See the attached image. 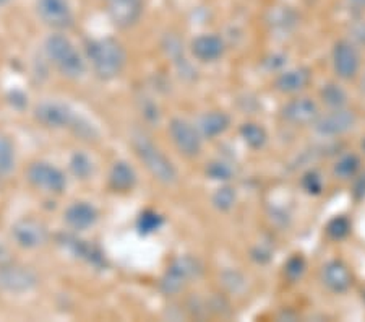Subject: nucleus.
Listing matches in <instances>:
<instances>
[{"label": "nucleus", "mask_w": 365, "mask_h": 322, "mask_svg": "<svg viewBox=\"0 0 365 322\" xmlns=\"http://www.w3.org/2000/svg\"><path fill=\"white\" fill-rule=\"evenodd\" d=\"M10 261H11V257H10L9 249L5 248V246L0 244V266H4V263H7Z\"/></svg>", "instance_id": "c9c22d12"}, {"label": "nucleus", "mask_w": 365, "mask_h": 322, "mask_svg": "<svg viewBox=\"0 0 365 322\" xmlns=\"http://www.w3.org/2000/svg\"><path fill=\"white\" fill-rule=\"evenodd\" d=\"M282 119L294 126L314 124L319 119L320 111L314 99L310 98H296L282 108Z\"/></svg>", "instance_id": "dca6fc26"}, {"label": "nucleus", "mask_w": 365, "mask_h": 322, "mask_svg": "<svg viewBox=\"0 0 365 322\" xmlns=\"http://www.w3.org/2000/svg\"><path fill=\"white\" fill-rule=\"evenodd\" d=\"M305 272V261L302 259V257H292V259L287 261L286 263V277L291 280V282H297V280L302 277Z\"/></svg>", "instance_id": "2f4dec72"}, {"label": "nucleus", "mask_w": 365, "mask_h": 322, "mask_svg": "<svg viewBox=\"0 0 365 322\" xmlns=\"http://www.w3.org/2000/svg\"><path fill=\"white\" fill-rule=\"evenodd\" d=\"M361 91L365 95V72L362 75V80H361Z\"/></svg>", "instance_id": "4c0bfd02"}, {"label": "nucleus", "mask_w": 365, "mask_h": 322, "mask_svg": "<svg viewBox=\"0 0 365 322\" xmlns=\"http://www.w3.org/2000/svg\"><path fill=\"white\" fill-rule=\"evenodd\" d=\"M310 81V70L309 69H292V70H286L282 72L278 79H276V88L281 93H299L300 90H304L305 86L309 85Z\"/></svg>", "instance_id": "412c9836"}, {"label": "nucleus", "mask_w": 365, "mask_h": 322, "mask_svg": "<svg viewBox=\"0 0 365 322\" xmlns=\"http://www.w3.org/2000/svg\"><path fill=\"white\" fill-rule=\"evenodd\" d=\"M11 0H0V7H5V5H9Z\"/></svg>", "instance_id": "58836bf2"}, {"label": "nucleus", "mask_w": 365, "mask_h": 322, "mask_svg": "<svg viewBox=\"0 0 365 322\" xmlns=\"http://www.w3.org/2000/svg\"><path fill=\"white\" fill-rule=\"evenodd\" d=\"M322 282L328 290L334 293H344L351 288L352 275L343 262L331 261L328 262L322 271Z\"/></svg>", "instance_id": "f3484780"}, {"label": "nucleus", "mask_w": 365, "mask_h": 322, "mask_svg": "<svg viewBox=\"0 0 365 322\" xmlns=\"http://www.w3.org/2000/svg\"><path fill=\"white\" fill-rule=\"evenodd\" d=\"M16 168V146L7 134L0 132V181L9 179Z\"/></svg>", "instance_id": "4be33fe9"}, {"label": "nucleus", "mask_w": 365, "mask_h": 322, "mask_svg": "<svg viewBox=\"0 0 365 322\" xmlns=\"http://www.w3.org/2000/svg\"><path fill=\"white\" fill-rule=\"evenodd\" d=\"M99 213L93 203L85 201H76L70 203L63 212V223L68 226L70 231L81 233L96 225Z\"/></svg>", "instance_id": "2eb2a0df"}, {"label": "nucleus", "mask_w": 365, "mask_h": 322, "mask_svg": "<svg viewBox=\"0 0 365 322\" xmlns=\"http://www.w3.org/2000/svg\"><path fill=\"white\" fill-rule=\"evenodd\" d=\"M68 168H70V173L80 181L90 179L94 173V163L90 158V155H86L85 151H75V154L70 156Z\"/></svg>", "instance_id": "5701e85b"}, {"label": "nucleus", "mask_w": 365, "mask_h": 322, "mask_svg": "<svg viewBox=\"0 0 365 322\" xmlns=\"http://www.w3.org/2000/svg\"><path fill=\"white\" fill-rule=\"evenodd\" d=\"M235 198H237V194H235V191L232 189V187L222 186L215 192L213 205L217 210H221V212H229V210L234 207Z\"/></svg>", "instance_id": "c85d7f7f"}, {"label": "nucleus", "mask_w": 365, "mask_h": 322, "mask_svg": "<svg viewBox=\"0 0 365 322\" xmlns=\"http://www.w3.org/2000/svg\"><path fill=\"white\" fill-rule=\"evenodd\" d=\"M333 69L339 79L351 80L357 77L361 70V56L351 41L343 39L334 44L333 49Z\"/></svg>", "instance_id": "ddd939ff"}, {"label": "nucleus", "mask_w": 365, "mask_h": 322, "mask_svg": "<svg viewBox=\"0 0 365 322\" xmlns=\"http://www.w3.org/2000/svg\"><path fill=\"white\" fill-rule=\"evenodd\" d=\"M33 117L41 127L49 131H70L83 140H94L98 137L96 129L90 122L62 101H41L33 109Z\"/></svg>", "instance_id": "f257e3e1"}, {"label": "nucleus", "mask_w": 365, "mask_h": 322, "mask_svg": "<svg viewBox=\"0 0 365 322\" xmlns=\"http://www.w3.org/2000/svg\"><path fill=\"white\" fill-rule=\"evenodd\" d=\"M108 183L114 192L125 194V192H130L135 184H137V173H135V169L127 161H115L109 169Z\"/></svg>", "instance_id": "6ab92c4d"}, {"label": "nucleus", "mask_w": 365, "mask_h": 322, "mask_svg": "<svg viewBox=\"0 0 365 322\" xmlns=\"http://www.w3.org/2000/svg\"><path fill=\"white\" fill-rule=\"evenodd\" d=\"M362 149H364V151H365V139H364V142H362Z\"/></svg>", "instance_id": "ea45409f"}, {"label": "nucleus", "mask_w": 365, "mask_h": 322, "mask_svg": "<svg viewBox=\"0 0 365 322\" xmlns=\"http://www.w3.org/2000/svg\"><path fill=\"white\" fill-rule=\"evenodd\" d=\"M138 108H140V114H141V117H143V121L146 122V124L156 126L158 122H160V119H161L160 108H158V104L153 101L151 98H148V96L138 98Z\"/></svg>", "instance_id": "cd10ccee"}, {"label": "nucleus", "mask_w": 365, "mask_h": 322, "mask_svg": "<svg viewBox=\"0 0 365 322\" xmlns=\"http://www.w3.org/2000/svg\"><path fill=\"white\" fill-rule=\"evenodd\" d=\"M351 221L346 216H336L327 225V234L334 241H339V239L347 238V234L351 233Z\"/></svg>", "instance_id": "c756f323"}, {"label": "nucleus", "mask_w": 365, "mask_h": 322, "mask_svg": "<svg viewBox=\"0 0 365 322\" xmlns=\"http://www.w3.org/2000/svg\"><path fill=\"white\" fill-rule=\"evenodd\" d=\"M44 54L63 79L78 80L86 74V57L63 31H54L46 38Z\"/></svg>", "instance_id": "7ed1b4c3"}, {"label": "nucleus", "mask_w": 365, "mask_h": 322, "mask_svg": "<svg viewBox=\"0 0 365 322\" xmlns=\"http://www.w3.org/2000/svg\"><path fill=\"white\" fill-rule=\"evenodd\" d=\"M302 187L309 192V194H314V196L320 194V192L323 191L322 176L319 173H315V171L305 173L304 178H302Z\"/></svg>", "instance_id": "473e14b6"}, {"label": "nucleus", "mask_w": 365, "mask_h": 322, "mask_svg": "<svg viewBox=\"0 0 365 322\" xmlns=\"http://www.w3.org/2000/svg\"><path fill=\"white\" fill-rule=\"evenodd\" d=\"M10 238L20 249L36 251L49 243L51 233L44 221L34 218V216H21L11 225Z\"/></svg>", "instance_id": "0eeeda50"}, {"label": "nucleus", "mask_w": 365, "mask_h": 322, "mask_svg": "<svg viewBox=\"0 0 365 322\" xmlns=\"http://www.w3.org/2000/svg\"><path fill=\"white\" fill-rule=\"evenodd\" d=\"M346 4L349 5L352 10H357V11L365 10V0H346Z\"/></svg>", "instance_id": "f704fd0d"}, {"label": "nucleus", "mask_w": 365, "mask_h": 322, "mask_svg": "<svg viewBox=\"0 0 365 322\" xmlns=\"http://www.w3.org/2000/svg\"><path fill=\"white\" fill-rule=\"evenodd\" d=\"M169 136L175 149L179 150L180 155L187 158H193L200 155L202 151V136H200L198 129L190 124L187 119L182 117H173L169 121Z\"/></svg>", "instance_id": "9d476101"}, {"label": "nucleus", "mask_w": 365, "mask_h": 322, "mask_svg": "<svg viewBox=\"0 0 365 322\" xmlns=\"http://www.w3.org/2000/svg\"><path fill=\"white\" fill-rule=\"evenodd\" d=\"M356 192H359L361 197L365 196V174L361 176V179H359V186L356 187Z\"/></svg>", "instance_id": "e433bc0d"}, {"label": "nucleus", "mask_w": 365, "mask_h": 322, "mask_svg": "<svg viewBox=\"0 0 365 322\" xmlns=\"http://www.w3.org/2000/svg\"><path fill=\"white\" fill-rule=\"evenodd\" d=\"M320 98L329 109H341L346 108L347 104V93L344 91L343 86L336 84H328L323 86L320 91Z\"/></svg>", "instance_id": "393cba45"}, {"label": "nucleus", "mask_w": 365, "mask_h": 322, "mask_svg": "<svg viewBox=\"0 0 365 322\" xmlns=\"http://www.w3.org/2000/svg\"><path fill=\"white\" fill-rule=\"evenodd\" d=\"M143 0H106V14L113 25L127 29L137 25L143 15Z\"/></svg>", "instance_id": "9b49d317"}, {"label": "nucleus", "mask_w": 365, "mask_h": 322, "mask_svg": "<svg viewBox=\"0 0 365 322\" xmlns=\"http://www.w3.org/2000/svg\"><path fill=\"white\" fill-rule=\"evenodd\" d=\"M26 183L34 191L46 196H62L67 191L68 179L61 168L49 161H31L25 171Z\"/></svg>", "instance_id": "39448f33"}, {"label": "nucleus", "mask_w": 365, "mask_h": 322, "mask_svg": "<svg viewBox=\"0 0 365 322\" xmlns=\"http://www.w3.org/2000/svg\"><path fill=\"white\" fill-rule=\"evenodd\" d=\"M240 137H242L244 142L253 150L263 149L268 140L267 131H264L260 124H255V122H245V124L240 127Z\"/></svg>", "instance_id": "b1692460"}, {"label": "nucleus", "mask_w": 365, "mask_h": 322, "mask_svg": "<svg viewBox=\"0 0 365 322\" xmlns=\"http://www.w3.org/2000/svg\"><path fill=\"white\" fill-rule=\"evenodd\" d=\"M192 54L202 62H215L225 54V41L216 34H200L190 44Z\"/></svg>", "instance_id": "a211bd4d"}, {"label": "nucleus", "mask_w": 365, "mask_h": 322, "mask_svg": "<svg viewBox=\"0 0 365 322\" xmlns=\"http://www.w3.org/2000/svg\"><path fill=\"white\" fill-rule=\"evenodd\" d=\"M86 62L99 80L109 81L119 77L127 66V51L115 38L90 39L85 44Z\"/></svg>", "instance_id": "f03ea898"}, {"label": "nucleus", "mask_w": 365, "mask_h": 322, "mask_svg": "<svg viewBox=\"0 0 365 322\" xmlns=\"http://www.w3.org/2000/svg\"><path fill=\"white\" fill-rule=\"evenodd\" d=\"M163 225L164 218L160 213L155 212V210H145V212H141L137 218V230L140 234H143V236H148V234L160 231Z\"/></svg>", "instance_id": "bb28decb"}, {"label": "nucleus", "mask_w": 365, "mask_h": 322, "mask_svg": "<svg viewBox=\"0 0 365 322\" xmlns=\"http://www.w3.org/2000/svg\"><path fill=\"white\" fill-rule=\"evenodd\" d=\"M229 124H231V119L226 113L222 111H211V113H206L198 119V132L200 136L205 139H215L221 134H225Z\"/></svg>", "instance_id": "aec40b11"}, {"label": "nucleus", "mask_w": 365, "mask_h": 322, "mask_svg": "<svg viewBox=\"0 0 365 322\" xmlns=\"http://www.w3.org/2000/svg\"><path fill=\"white\" fill-rule=\"evenodd\" d=\"M132 149L153 178L163 186H174L179 181L178 168L164 155V151L143 132H133Z\"/></svg>", "instance_id": "20e7f679"}, {"label": "nucleus", "mask_w": 365, "mask_h": 322, "mask_svg": "<svg viewBox=\"0 0 365 322\" xmlns=\"http://www.w3.org/2000/svg\"><path fill=\"white\" fill-rule=\"evenodd\" d=\"M351 34L359 44L365 46V20L354 23V25H352V28H351Z\"/></svg>", "instance_id": "72a5a7b5"}, {"label": "nucleus", "mask_w": 365, "mask_h": 322, "mask_svg": "<svg viewBox=\"0 0 365 322\" xmlns=\"http://www.w3.org/2000/svg\"><path fill=\"white\" fill-rule=\"evenodd\" d=\"M206 176L213 181H229L232 179L234 169L229 163L216 160V161H211L210 165L206 166Z\"/></svg>", "instance_id": "7c9ffc66"}, {"label": "nucleus", "mask_w": 365, "mask_h": 322, "mask_svg": "<svg viewBox=\"0 0 365 322\" xmlns=\"http://www.w3.org/2000/svg\"><path fill=\"white\" fill-rule=\"evenodd\" d=\"M357 117L352 111L341 108V109H331L329 113L319 116L315 124V131L323 137H336L343 136V134L349 132L352 127L356 126Z\"/></svg>", "instance_id": "f8f14e48"}, {"label": "nucleus", "mask_w": 365, "mask_h": 322, "mask_svg": "<svg viewBox=\"0 0 365 322\" xmlns=\"http://www.w3.org/2000/svg\"><path fill=\"white\" fill-rule=\"evenodd\" d=\"M359 171H361V158L354 154L341 156L333 168V173L336 174L339 179L356 178Z\"/></svg>", "instance_id": "a878e982"}, {"label": "nucleus", "mask_w": 365, "mask_h": 322, "mask_svg": "<svg viewBox=\"0 0 365 322\" xmlns=\"http://www.w3.org/2000/svg\"><path fill=\"white\" fill-rule=\"evenodd\" d=\"M39 285L38 273L26 266L10 261L0 266V290L10 295H25Z\"/></svg>", "instance_id": "1a4fd4ad"}, {"label": "nucleus", "mask_w": 365, "mask_h": 322, "mask_svg": "<svg viewBox=\"0 0 365 322\" xmlns=\"http://www.w3.org/2000/svg\"><path fill=\"white\" fill-rule=\"evenodd\" d=\"M39 21L54 31H63L75 25V11L70 0H34Z\"/></svg>", "instance_id": "6e6552de"}, {"label": "nucleus", "mask_w": 365, "mask_h": 322, "mask_svg": "<svg viewBox=\"0 0 365 322\" xmlns=\"http://www.w3.org/2000/svg\"><path fill=\"white\" fill-rule=\"evenodd\" d=\"M202 263L192 256H179L169 263L166 272L160 280V290L163 295L174 296L185 288V286L200 277Z\"/></svg>", "instance_id": "423d86ee"}, {"label": "nucleus", "mask_w": 365, "mask_h": 322, "mask_svg": "<svg viewBox=\"0 0 365 322\" xmlns=\"http://www.w3.org/2000/svg\"><path fill=\"white\" fill-rule=\"evenodd\" d=\"M57 243L62 246L63 249H67L70 254L78 257V259L91 263L94 267H103L104 266V254L99 251L96 246L91 244L90 241H85L80 236H76V233H62L57 236Z\"/></svg>", "instance_id": "4468645a"}]
</instances>
